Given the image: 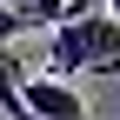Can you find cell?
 <instances>
[{"instance_id": "cell-1", "label": "cell", "mask_w": 120, "mask_h": 120, "mask_svg": "<svg viewBox=\"0 0 120 120\" xmlns=\"http://www.w3.org/2000/svg\"><path fill=\"white\" fill-rule=\"evenodd\" d=\"M87 67H120V20L113 13H87V20H60L47 34V80Z\"/></svg>"}, {"instance_id": "cell-2", "label": "cell", "mask_w": 120, "mask_h": 120, "mask_svg": "<svg viewBox=\"0 0 120 120\" xmlns=\"http://www.w3.org/2000/svg\"><path fill=\"white\" fill-rule=\"evenodd\" d=\"M20 100H27V113H40V120H87V100L73 94L67 80H47V73H27Z\"/></svg>"}, {"instance_id": "cell-3", "label": "cell", "mask_w": 120, "mask_h": 120, "mask_svg": "<svg viewBox=\"0 0 120 120\" xmlns=\"http://www.w3.org/2000/svg\"><path fill=\"white\" fill-rule=\"evenodd\" d=\"M20 34H27V27H20V13H13V7H0V47H13Z\"/></svg>"}, {"instance_id": "cell-4", "label": "cell", "mask_w": 120, "mask_h": 120, "mask_svg": "<svg viewBox=\"0 0 120 120\" xmlns=\"http://www.w3.org/2000/svg\"><path fill=\"white\" fill-rule=\"evenodd\" d=\"M7 7H13V13H20V7H27V0H7Z\"/></svg>"}, {"instance_id": "cell-5", "label": "cell", "mask_w": 120, "mask_h": 120, "mask_svg": "<svg viewBox=\"0 0 120 120\" xmlns=\"http://www.w3.org/2000/svg\"><path fill=\"white\" fill-rule=\"evenodd\" d=\"M100 7H120V0H100Z\"/></svg>"}, {"instance_id": "cell-6", "label": "cell", "mask_w": 120, "mask_h": 120, "mask_svg": "<svg viewBox=\"0 0 120 120\" xmlns=\"http://www.w3.org/2000/svg\"><path fill=\"white\" fill-rule=\"evenodd\" d=\"M0 7H7V0H0Z\"/></svg>"}]
</instances>
